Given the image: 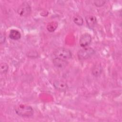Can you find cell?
Returning a JSON list of instances; mask_svg holds the SVG:
<instances>
[{
	"instance_id": "cell-2",
	"label": "cell",
	"mask_w": 122,
	"mask_h": 122,
	"mask_svg": "<svg viewBox=\"0 0 122 122\" xmlns=\"http://www.w3.org/2000/svg\"><path fill=\"white\" fill-rule=\"evenodd\" d=\"M56 57L64 60H68L72 57V53L70 50L65 48H59L55 50L53 52Z\"/></svg>"
},
{
	"instance_id": "cell-14",
	"label": "cell",
	"mask_w": 122,
	"mask_h": 122,
	"mask_svg": "<svg viewBox=\"0 0 122 122\" xmlns=\"http://www.w3.org/2000/svg\"><path fill=\"white\" fill-rule=\"evenodd\" d=\"M106 2V1L105 0H95L94 1V4L96 6H97L98 7H102L103 5H104Z\"/></svg>"
},
{
	"instance_id": "cell-4",
	"label": "cell",
	"mask_w": 122,
	"mask_h": 122,
	"mask_svg": "<svg viewBox=\"0 0 122 122\" xmlns=\"http://www.w3.org/2000/svg\"><path fill=\"white\" fill-rule=\"evenodd\" d=\"M31 11V7L27 2L23 3L17 9L18 14L22 17L28 16L30 14Z\"/></svg>"
},
{
	"instance_id": "cell-13",
	"label": "cell",
	"mask_w": 122,
	"mask_h": 122,
	"mask_svg": "<svg viewBox=\"0 0 122 122\" xmlns=\"http://www.w3.org/2000/svg\"><path fill=\"white\" fill-rule=\"evenodd\" d=\"M9 66L6 63L2 62L0 65V71L1 74H5L8 71Z\"/></svg>"
},
{
	"instance_id": "cell-7",
	"label": "cell",
	"mask_w": 122,
	"mask_h": 122,
	"mask_svg": "<svg viewBox=\"0 0 122 122\" xmlns=\"http://www.w3.org/2000/svg\"><path fill=\"white\" fill-rule=\"evenodd\" d=\"M52 62L54 65L58 68H63L65 67L68 63L66 60L58 57L53 58Z\"/></svg>"
},
{
	"instance_id": "cell-5",
	"label": "cell",
	"mask_w": 122,
	"mask_h": 122,
	"mask_svg": "<svg viewBox=\"0 0 122 122\" xmlns=\"http://www.w3.org/2000/svg\"><path fill=\"white\" fill-rule=\"evenodd\" d=\"M92 42V37L89 33H84L82 34L80 39L79 44L82 48H85L88 46Z\"/></svg>"
},
{
	"instance_id": "cell-9",
	"label": "cell",
	"mask_w": 122,
	"mask_h": 122,
	"mask_svg": "<svg viewBox=\"0 0 122 122\" xmlns=\"http://www.w3.org/2000/svg\"><path fill=\"white\" fill-rule=\"evenodd\" d=\"M102 67L99 64H95L92 68V73L95 77L99 76L102 72Z\"/></svg>"
},
{
	"instance_id": "cell-11",
	"label": "cell",
	"mask_w": 122,
	"mask_h": 122,
	"mask_svg": "<svg viewBox=\"0 0 122 122\" xmlns=\"http://www.w3.org/2000/svg\"><path fill=\"white\" fill-rule=\"evenodd\" d=\"M58 27V23L56 21H52L49 22L47 26V29L49 32H53Z\"/></svg>"
},
{
	"instance_id": "cell-8",
	"label": "cell",
	"mask_w": 122,
	"mask_h": 122,
	"mask_svg": "<svg viewBox=\"0 0 122 122\" xmlns=\"http://www.w3.org/2000/svg\"><path fill=\"white\" fill-rule=\"evenodd\" d=\"M85 20L88 27L90 29H93L97 24V19L93 15H88L85 17Z\"/></svg>"
},
{
	"instance_id": "cell-12",
	"label": "cell",
	"mask_w": 122,
	"mask_h": 122,
	"mask_svg": "<svg viewBox=\"0 0 122 122\" xmlns=\"http://www.w3.org/2000/svg\"><path fill=\"white\" fill-rule=\"evenodd\" d=\"M73 21L76 25L78 26H81L83 23L82 18L79 15H75L73 16Z\"/></svg>"
},
{
	"instance_id": "cell-6",
	"label": "cell",
	"mask_w": 122,
	"mask_h": 122,
	"mask_svg": "<svg viewBox=\"0 0 122 122\" xmlns=\"http://www.w3.org/2000/svg\"><path fill=\"white\" fill-rule=\"evenodd\" d=\"M53 85L55 89L60 92H65L68 88L67 83L60 80H57L54 81Z\"/></svg>"
},
{
	"instance_id": "cell-15",
	"label": "cell",
	"mask_w": 122,
	"mask_h": 122,
	"mask_svg": "<svg viewBox=\"0 0 122 122\" xmlns=\"http://www.w3.org/2000/svg\"><path fill=\"white\" fill-rule=\"evenodd\" d=\"M6 41V37L4 34H1L0 36V42L1 44L5 42Z\"/></svg>"
},
{
	"instance_id": "cell-1",
	"label": "cell",
	"mask_w": 122,
	"mask_h": 122,
	"mask_svg": "<svg viewBox=\"0 0 122 122\" xmlns=\"http://www.w3.org/2000/svg\"><path fill=\"white\" fill-rule=\"evenodd\" d=\"M15 111L18 115L22 117H30L34 113L33 109L31 106L22 104L16 106Z\"/></svg>"
},
{
	"instance_id": "cell-3",
	"label": "cell",
	"mask_w": 122,
	"mask_h": 122,
	"mask_svg": "<svg viewBox=\"0 0 122 122\" xmlns=\"http://www.w3.org/2000/svg\"><path fill=\"white\" fill-rule=\"evenodd\" d=\"M95 51L93 49L90 47L83 48L80 50L77 53L78 57L80 60H83L88 59L93 56Z\"/></svg>"
},
{
	"instance_id": "cell-10",
	"label": "cell",
	"mask_w": 122,
	"mask_h": 122,
	"mask_svg": "<svg viewBox=\"0 0 122 122\" xmlns=\"http://www.w3.org/2000/svg\"><path fill=\"white\" fill-rule=\"evenodd\" d=\"M9 37L13 40H18L21 38V34L18 30L12 29L10 30Z\"/></svg>"
}]
</instances>
